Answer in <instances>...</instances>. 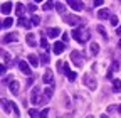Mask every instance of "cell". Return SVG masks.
<instances>
[{"label": "cell", "mask_w": 121, "mask_h": 118, "mask_svg": "<svg viewBox=\"0 0 121 118\" xmlns=\"http://www.w3.org/2000/svg\"><path fill=\"white\" fill-rule=\"evenodd\" d=\"M72 37L78 41L79 44H86L89 41L91 34H89V31H86V29H82V27H76L72 31Z\"/></svg>", "instance_id": "1"}, {"label": "cell", "mask_w": 121, "mask_h": 118, "mask_svg": "<svg viewBox=\"0 0 121 118\" xmlns=\"http://www.w3.org/2000/svg\"><path fill=\"white\" fill-rule=\"evenodd\" d=\"M71 61L78 66V68H82L84 63H86V59H84V54L81 51H72L71 52Z\"/></svg>", "instance_id": "2"}, {"label": "cell", "mask_w": 121, "mask_h": 118, "mask_svg": "<svg viewBox=\"0 0 121 118\" xmlns=\"http://www.w3.org/2000/svg\"><path fill=\"white\" fill-rule=\"evenodd\" d=\"M39 91H40V88L35 86V90H32V96H30V103L35 105V106L40 105V103H45V100H47V96H40Z\"/></svg>", "instance_id": "3"}, {"label": "cell", "mask_w": 121, "mask_h": 118, "mask_svg": "<svg viewBox=\"0 0 121 118\" xmlns=\"http://www.w3.org/2000/svg\"><path fill=\"white\" fill-rule=\"evenodd\" d=\"M42 81H44L45 84H52V83H54V74H52V71H51V69H47V71L44 73Z\"/></svg>", "instance_id": "4"}, {"label": "cell", "mask_w": 121, "mask_h": 118, "mask_svg": "<svg viewBox=\"0 0 121 118\" xmlns=\"http://www.w3.org/2000/svg\"><path fill=\"white\" fill-rule=\"evenodd\" d=\"M66 2H67V4H69V5L74 9V10H78V12L84 9V5H82V2H81V0H66Z\"/></svg>", "instance_id": "5"}, {"label": "cell", "mask_w": 121, "mask_h": 118, "mask_svg": "<svg viewBox=\"0 0 121 118\" xmlns=\"http://www.w3.org/2000/svg\"><path fill=\"white\" fill-rule=\"evenodd\" d=\"M19 69L24 73V74H27V76L32 74V71H30V66H29L25 61H19Z\"/></svg>", "instance_id": "6"}, {"label": "cell", "mask_w": 121, "mask_h": 118, "mask_svg": "<svg viewBox=\"0 0 121 118\" xmlns=\"http://www.w3.org/2000/svg\"><path fill=\"white\" fill-rule=\"evenodd\" d=\"M64 22L69 24V25H78V24L81 22V19L76 17V15H66V17H64Z\"/></svg>", "instance_id": "7"}, {"label": "cell", "mask_w": 121, "mask_h": 118, "mask_svg": "<svg viewBox=\"0 0 121 118\" xmlns=\"http://www.w3.org/2000/svg\"><path fill=\"white\" fill-rule=\"evenodd\" d=\"M17 39H19V34L17 32H12V34H7V36H4V44H7V42H17Z\"/></svg>", "instance_id": "8"}, {"label": "cell", "mask_w": 121, "mask_h": 118, "mask_svg": "<svg viewBox=\"0 0 121 118\" xmlns=\"http://www.w3.org/2000/svg\"><path fill=\"white\" fill-rule=\"evenodd\" d=\"M98 17H99L101 20H106V19H111V12H109L108 9H101V10L98 12Z\"/></svg>", "instance_id": "9"}, {"label": "cell", "mask_w": 121, "mask_h": 118, "mask_svg": "<svg viewBox=\"0 0 121 118\" xmlns=\"http://www.w3.org/2000/svg\"><path fill=\"white\" fill-rule=\"evenodd\" d=\"M12 12V2H4L2 4V14L4 15H9Z\"/></svg>", "instance_id": "10"}, {"label": "cell", "mask_w": 121, "mask_h": 118, "mask_svg": "<svg viewBox=\"0 0 121 118\" xmlns=\"http://www.w3.org/2000/svg\"><path fill=\"white\" fill-rule=\"evenodd\" d=\"M118 68H119L118 61H113V63H111V68L108 69V79H111V78H113V73H114V71H118Z\"/></svg>", "instance_id": "11"}, {"label": "cell", "mask_w": 121, "mask_h": 118, "mask_svg": "<svg viewBox=\"0 0 121 118\" xmlns=\"http://www.w3.org/2000/svg\"><path fill=\"white\" fill-rule=\"evenodd\" d=\"M9 90L12 91V95H19V81H10Z\"/></svg>", "instance_id": "12"}, {"label": "cell", "mask_w": 121, "mask_h": 118, "mask_svg": "<svg viewBox=\"0 0 121 118\" xmlns=\"http://www.w3.org/2000/svg\"><path fill=\"white\" fill-rule=\"evenodd\" d=\"M66 49V46L62 42H56L54 44V54H62V51Z\"/></svg>", "instance_id": "13"}, {"label": "cell", "mask_w": 121, "mask_h": 118, "mask_svg": "<svg viewBox=\"0 0 121 118\" xmlns=\"http://www.w3.org/2000/svg\"><path fill=\"white\" fill-rule=\"evenodd\" d=\"M84 83H86V86L89 88V90H96V83H94V79H93V78L86 76V78H84Z\"/></svg>", "instance_id": "14"}, {"label": "cell", "mask_w": 121, "mask_h": 118, "mask_svg": "<svg viewBox=\"0 0 121 118\" xmlns=\"http://www.w3.org/2000/svg\"><path fill=\"white\" fill-rule=\"evenodd\" d=\"M17 22H19L20 25H24L25 29H30V27H32V25H34V24H32V20H30V22H29V20H25V19H24L22 15H19V20H17Z\"/></svg>", "instance_id": "15"}, {"label": "cell", "mask_w": 121, "mask_h": 118, "mask_svg": "<svg viewBox=\"0 0 121 118\" xmlns=\"http://www.w3.org/2000/svg\"><path fill=\"white\" fill-rule=\"evenodd\" d=\"M59 34H60V31H59L57 27H52V29H49V31H47V36H49L51 39H56Z\"/></svg>", "instance_id": "16"}, {"label": "cell", "mask_w": 121, "mask_h": 118, "mask_svg": "<svg viewBox=\"0 0 121 118\" xmlns=\"http://www.w3.org/2000/svg\"><path fill=\"white\" fill-rule=\"evenodd\" d=\"M25 41H27V44H29L30 47H34V46H35V37H34V34H32V32H29V34H27Z\"/></svg>", "instance_id": "17"}, {"label": "cell", "mask_w": 121, "mask_h": 118, "mask_svg": "<svg viewBox=\"0 0 121 118\" xmlns=\"http://www.w3.org/2000/svg\"><path fill=\"white\" fill-rule=\"evenodd\" d=\"M29 63H30V66L37 68V66H39V59H37V56H35V54H30V56H29Z\"/></svg>", "instance_id": "18"}, {"label": "cell", "mask_w": 121, "mask_h": 118, "mask_svg": "<svg viewBox=\"0 0 121 118\" xmlns=\"http://www.w3.org/2000/svg\"><path fill=\"white\" fill-rule=\"evenodd\" d=\"M113 91H114V93H119V91H121V81H119V79H114V81H113Z\"/></svg>", "instance_id": "19"}, {"label": "cell", "mask_w": 121, "mask_h": 118, "mask_svg": "<svg viewBox=\"0 0 121 118\" xmlns=\"http://www.w3.org/2000/svg\"><path fill=\"white\" fill-rule=\"evenodd\" d=\"M98 52H99V44L93 42V44H91V54H93V56H98Z\"/></svg>", "instance_id": "20"}, {"label": "cell", "mask_w": 121, "mask_h": 118, "mask_svg": "<svg viewBox=\"0 0 121 118\" xmlns=\"http://www.w3.org/2000/svg\"><path fill=\"white\" fill-rule=\"evenodd\" d=\"M66 76H67L69 81H76V79H78V73H76V71H69Z\"/></svg>", "instance_id": "21"}, {"label": "cell", "mask_w": 121, "mask_h": 118, "mask_svg": "<svg viewBox=\"0 0 121 118\" xmlns=\"http://www.w3.org/2000/svg\"><path fill=\"white\" fill-rule=\"evenodd\" d=\"M12 24H13V19H12V17H7V19L4 20V24H2V27H4V29H9V27H10Z\"/></svg>", "instance_id": "22"}, {"label": "cell", "mask_w": 121, "mask_h": 118, "mask_svg": "<svg viewBox=\"0 0 121 118\" xmlns=\"http://www.w3.org/2000/svg\"><path fill=\"white\" fill-rule=\"evenodd\" d=\"M56 9H57L59 14H64V12H66V5H64V4H59V2H57V4H56Z\"/></svg>", "instance_id": "23"}, {"label": "cell", "mask_w": 121, "mask_h": 118, "mask_svg": "<svg viewBox=\"0 0 121 118\" xmlns=\"http://www.w3.org/2000/svg\"><path fill=\"white\" fill-rule=\"evenodd\" d=\"M2 57H4V63H10L12 61V56L9 52H5V51H2Z\"/></svg>", "instance_id": "24"}, {"label": "cell", "mask_w": 121, "mask_h": 118, "mask_svg": "<svg viewBox=\"0 0 121 118\" xmlns=\"http://www.w3.org/2000/svg\"><path fill=\"white\" fill-rule=\"evenodd\" d=\"M10 105H12V110H13V115H15V116H20V111H19V106H17V105H15V103H13V101H10Z\"/></svg>", "instance_id": "25"}, {"label": "cell", "mask_w": 121, "mask_h": 118, "mask_svg": "<svg viewBox=\"0 0 121 118\" xmlns=\"http://www.w3.org/2000/svg\"><path fill=\"white\" fill-rule=\"evenodd\" d=\"M15 14H17V15H22V14H24V5L22 4H17V7H15Z\"/></svg>", "instance_id": "26"}, {"label": "cell", "mask_w": 121, "mask_h": 118, "mask_svg": "<svg viewBox=\"0 0 121 118\" xmlns=\"http://www.w3.org/2000/svg\"><path fill=\"white\" fill-rule=\"evenodd\" d=\"M52 7H54V4H52V0H47V2L44 4V10H45V12H47V10H51Z\"/></svg>", "instance_id": "27"}, {"label": "cell", "mask_w": 121, "mask_h": 118, "mask_svg": "<svg viewBox=\"0 0 121 118\" xmlns=\"http://www.w3.org/2000/svg\"><path fill=\"white\" fill-rule=\"evenodd\" d=\"M40 63H42V64H47V63H49V56H47V54H42V56H40Z\"/></svg>", "instance_id": "28"}, {"label": "cell", "mask_w": 121, "mask_h": 118, "mask_svg": "<svg viewBox=\"0 0 121 118\" xmlns=\"http://www.w3.org/2000/svg\"><path fill=\"white\" fill-rule=\"evenodd\" d=\"M40 46H42L44 49H47V46H49V44H47V37H42V39H40Z\"/></svg>", "instance_id": "29"}, {"label": "cell", "mask_w": 121, "mask_h": 118, "mask_svg": "<svg viewBox=\"0 0 121 118\" xmlns=\"http://www.w3.org/2000/svg\"><path fill=\"white\" fill-rule=\"evenodd\" d=\"M29 116H39V111H37L35 108H30V110H29Z\"/></svg>", "instance_id": "30"}, {"label": "cell", "mask_w": 121, "mask_h": 118, "mask_svg": "<svg viewBox=\"0 0 121 118\" xmlns=\"http://www.w3.org/2000/svg\"><path fill=\"white\" fill-rule=\"evenodd\" d=\"M49 111H51L49 108H45V110H42V111L39 113V116H40V118H45V116H47V115H49Z\"/></svg>", "instance_id": "31"}, {"label": "cell", "mask_w": 121, "mask_h": 118, "mask_svg": "<svg viewBox=\"0 0 121 118\" xmlns=\"http://www.w3.org/2000/svg\"><path fill=\"white\" fill-rule=\"evenodd\" d=\"M30 20H32L34 25H39V24H40V19H39L37 15H32V19H30Z\"/></svg>", "instance_id": "32"}, {"label": "cell", "mask_w": 121, "mask_h": 118, "mask_svg": "<svg viewBox=\"0 0 121 118\" xmlns=\"http://www.w3.org/2000/svg\"><path fill=\"white\" fill-rule=\"evenodd\" d=\"M111 25H113V27H118V17H116V15L111 17Z\"/></svg>", "instance_id": "33"}, {"label": "cell", "mask_w": 121, "mask_h": 118, "mask_svg": "<svg viewBox=\"0 0 121 118\" xmlns=\"http://www.w3.org/2000/svg\"><path fill=\"white\" fill-rule=\"evenodd\" d=\"M103 4H104L103 0H93V5H94V7H101Z\"/></svg>", "instance_id": "34"}, {"label": "cell", "mask_w": 121, "mask_h": 118, "mask_svg": "<svg viewBox=\"0 0 121 118\" xmlns=\"http://www.w3.org/2000/svg\"><path fill=\"white\" fill-rule=\"evenodd\" d=\"M98 31H99V34H101L103 37H106V32H104V27H103V25H98Z\"/></svg>", "instance_id": "35"}, {"label": "cell", "mask_w": 121, "mask_h": 118, "mask_svg": "<svg viewBox=\"0 0 121 118\" xmlns=\"http://www.w3.org/2000/svg\"><path fill=\"white\" fill-rule=\"evenodd\" d=\"M35 10H37V5H34V4H30V5H29V12H32V14H34Z\"/></svg>", "instance_id": "36"}, {"label": "cell", "mask_w": 121, "mask_h": 118, "mask_svg": "<svg viewBox=\"0 0 121 118\" xmlns=\"http://www.w3.org/2000/svg\"><path fill=\"white\" fill-rule=\"evenodd\" d=\"M45 96H47V98L52 96V88H47V90H45Z\"/></svg>", "instance_id": "37"}, {"label": "cell", "mask_w": 121, "mask_h": 118, "mask_svg": "<svg viewBox=\"0 0 121 118\" xmlns=\"http://www.w3.org/2000/svg\"><path fill=\"white\" fill-rule=\"evenodd\" d=\"M114 111H116V106H114V105L108 106V113H109V115H111V113H114Z\"/></svg>", "instance_id": "38"}, {"label": "cell", "mask_w": 121, "mask_h": 118, "mask_svg": "<svg viewBox=\"0 0 121 118\" xmlns=\"http://www.w3.org/2000/svg\"><path fill=\"white\" fill-rule=\"evenodd\" d=\"M62 41H64V42H67V41H69V36H67V34H64V36H62Z\"/></svg>", "instance_id": "39"}, {"label": "cell", "mask_w": 121, "mask_h": 118, "mask_svg": "<svg viewBox=\"0 0 121 118\" xmlns=\"http://www.w3.org/2000/svg\"><path fill=\"white\" fill-rule=\"evenodd\" d=\"M116 34H118V36H121V25H119V27H116Z\"/></svg>", "instance_id": "40"}, {"label": "cell", "mask_w": 121, "mask_h": 118, "mask_svg": "<svg viewBox=\"0 0 121 118\" xmlns=\"http://www.w3.org/2000/svg\"><path fill=\"white\" fill-rule=\"evenodd\" d=\"M118 49H121V39L118 41Z\"/></svg>", "instance_id": "41"}, {"label": "cell", "mask_w": 121, "mask_h": 118, "mask_svg": "<svg viewBox=\"0 0 121 118\" xmlns=\"http://www.w3.org/2000/svg\"><path fill=\"white\" fill-rule=\"evenodd\" d=\"M118 110H119V115H121V105H119V106H118Z\"/></svg>", "instance_id": "42"}, {"label": "cell", "mask_w": 121, "mask_h": 118, "mask_svg": "<svg viewBox=\"0 0 121 118\" xmlns=\"http://www.w3.org/2000/svg\"><path fill=\"white\" fill-rule=\"evenodd\" d=\"M35 2H42V0H35Z\"/></svg>", "instance_id": "43"}]
</instances>
